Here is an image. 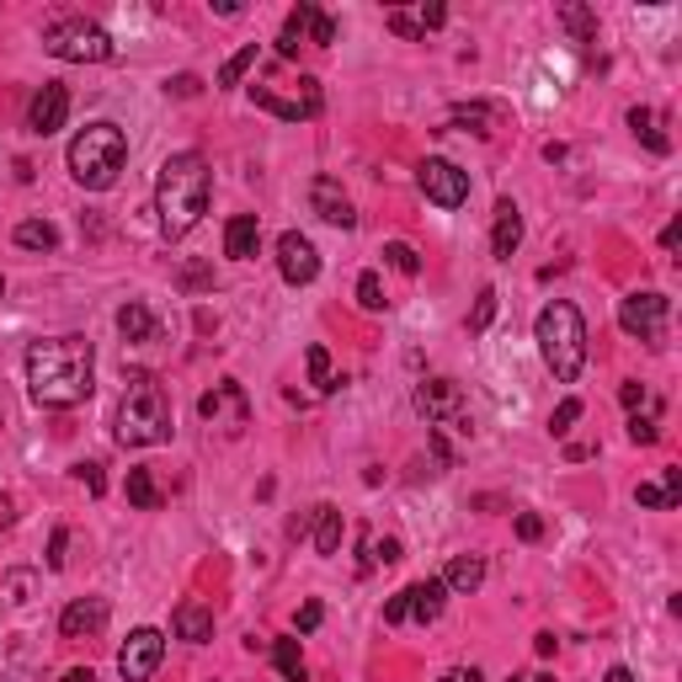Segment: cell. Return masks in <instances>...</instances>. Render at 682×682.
<instances>
[{"instance_id":"1","label":"cell","mask_w":682,"mask_h":682,"mask_svg":"<svg viewBox=\"0 0 682 682\" xmlns=\"http://www.w3.org/2000/svg\"><path fill=\"white\" fill-rule=\"evenodd\" d=\"M96 390V352L85 336H48L27 347V395L48 411H70Z\"/></svg>"},{"instance_id":"2","label":"cell","mask_w":682,"mask_h":682,"mask_svg":"<svg viewBox=\"0 0 682 682\" xmlns=\"http://www.w3.org/2000/svg\"><path fill=\"white\" fill-rule=\"evenodd\" d=\"M208 161L198 150H182L161 165L155 176V213H161V235L165 241H182L203 213H208Z\"/></svg>"},{"instance_id":"3","label":"cell","mask_w":682,"mask_h":682,"mask_svg":"<svg viewBox=\"0 0 682 682\" xmlns=\"http://www.w3.org/2000/svg\"><path fill=\"white\" fill-rule=\"evenodd\" d=\"M533 336H539V352L550 362V373H555L560 384H576L581 368H587V321H581V310H576L570 299L544 304Z\"/></svg>"},{"instance_id":"4","label":"cell","mask_w":682,"mask_h":682,"mask_svg":"<svg viewBox=\"0 0 682 682\" xmlns=\"http://www.w3.org/2000/svg\"><path fill=\"white\" fill-rule=\"evenodd\" d=\"M171 438V405L155 373H128L118 401V442L123 448H155Z\"/></svg>"},{"instance_id":"5","label":"cell","mask_w":682,"mask_h":682,"mask_svg":"<svg viewBox=\"0 0 682 682\" xmlns=\"http://www.w3.org/2000/svg\"><path fill=\"white\" fill-rule=\"evenodd\" d=\"M123 161H128V139L118 123H85L81 134L70 139V176L81 182L85 193H107L118 182Z\"/></svg>"},{"instance_id":"6","label":"cell","mask_w":682,"mask_h":682,"mask_svg":"<svg viewBox=\"0 0 682 682\" xmlns=\"http://www.w3.org/2000/svg\"><path fill=\"white\" fill-rule=\"evenodd\" d=\"M43 48L54 54V59H65V65H107L118 48L107 38V27H96V22H85V16H59V22H48L43 27Z\"/></svg>"},{"instance_id":"7","label":"cell","mask_w":682,"mask_h":682,"mask_svg":"<svg viewBox=\"0 0 682 682\" xmlns=\"http://www.w3.org/2000/svg\"><path fill=\"white\" fill-rule=\"evenodd\" d=\"M251 102L288 123H304V118H321L325 91L315 76H299V81H288V91H278V85H251Z\"/></svg>"},{"instance_id":"8","label":"cell","mask_w":682,"mask_h":682,"mask_svg":"<svg viewBox=\"0 0 682 682\" xmlns=\"http://www.w3.org/2000/svg\"><path fill=\"white\" fill-rule=\"evenodd\" d=\"M416 411H421L438 432H459V438H470V405H464V395H459L453 379H427V384L416 390Z\"/></svg>"},{"instance_id":"9","label":"cell","mask_w":682,"mask_h":682,"mask_svg":"<svg viewBox=\"0 0 682 682\" xmlns=\"http://www.w3.org/2000/svg\"><path fill=\"white\" fill-rule=\"evenodd\" d=\"M442 602H448V587H442V576H427V581H411L405 592L384 602V624H432L442 613Z\"/></svg>"},{"instance_id":"10","label":"cell","mask_w":682,"mask_h":682,"mask_svg":"<svg viewBox=\"0 0 682 682\" xmlns=\"http://www.w3.org/2000/svg\"><path fill=\"white\" fill-rule=\"evenodd\" d=\"M667 315H672V299H667V293H656V288L629 293V299L619 304V325H624L629 336L650 342V347H661V336H667Z\"/></svg>"},{"instance_id":"11","label":"cell","mask_w":682,"mask_h":682,"mask_svg":"<svg viewBox=\"0 0 682 682\" xmlns=\"http://www.w3.org/2000/svg\"><path fill=\"white\" fill-rule=\"evenodd\" d=\"M198 416L208 427H219L224 438H241L245 427H251V405H245V390L235 379H224V384H213L208 395L198 401Z\"/></svg>"},{"instance_id":"12","label":"cell","mask_w":682,"mask_h":682,"mask_svg":"<svg viewBox=\"0 0 682 682\" xmlns=\"http://www.w3.org/2000/svg\"><path fill=\"white\" fill-rule=\"evenodd\" d=\"M161 661H165V635L161 629H134V635L123 640V650H118L123 682H150L155 672H161Z\"/></svg>"},{"instance_id":"13","label":"cell","mask_w":682,"mask_h":682,"mask_svg":"<svg viewBox=\"0 0 682 682\" xmlns=\"http://www.w3.org/2000/svg\"><path fill=\"white\" fill-rule=\"evenodd\" d=\"M416 182H421L427 203H438V208H464V203H470V176H464L453 161H438V155L421 161Z\"/></svg>"},{"instance_id":"14","label":"cell","mask_w":682,"mask_h":682,"mask_svg":"<svg viewBox=\"0 0 682 682\" xmlns=\"http://www.w3.org/2000/svg\"><path fill=\"white\" fill-rule=\"evenodd\" d=\"M278 273L293 282V288H304V282L321 278V251H315V241L299 235V230H282L278 235Z\"/></svg>"},{"instance_id":"15","label":"cell","mask_w":682,"mask_h":682,"mask_svg":"<svg viewBox=\"0 0 682 682\" xmlns=\"http://www.w3.org/2000/svg\"><path fill=\"white\" fill-rule=\"evenodd\" d=\"M107 619H113L107 598H76L59 613V635H65V640H96V635L107 629Z\"/></svg>"},{"instance_id":"16","label":"cell","mask_w":682,"mask_h":682,"mask_svg":"<svg viewBox=\"0 0 682 682\" xmlns=\"http://www.w3.org/2000/svg\"><path fill=\"white\" fill-rule=\"evenodd\" d=\"M65 118H70V91L59 81H43L38 96H33V107H27V128H33L38 139H48V134L65 128Z\"/></svg>"},{"instance_id":"17","label":"cell","mask_w":682,"mask_h":682,"mask_svg":"<svg viewBox=\"0 0 682 682\" xmlns=\"http://www.w3.org/2000/svg\"><path fill=\"white\" fill-rule=\"evenodd\" d=\"M310 208H315V219L336 224V230H352V224H358V208L342 193L336 176H315V182H310Z\"/></svg>"},{"instance_id":"18","label":"cell","mask_w":682,"mask_h":682,"mask_svg":"<svg viewBox=\"0 0 682 682\" xmlns=\"http://www.w3.org/2000/svg\"><path fill=\"white\" fill-rule=\"evenodd\" d=\"M522 245V208L512 198L496 203V224H490V251L496 262H512V251Z\"/></svg>"},{"instance_id":"19","label":"cell","mask_w":682,"mask_h":682,"mask_svg":"<svg viewBox=\"0 0 682 682\" xmlns=\"http://www.w3.org/2000/svg\"><path fill=\"white\" fill-rule=\"evenodd\" d=\"M256 245H262V224H256V213H235V219L224 224V256H230V262H251Z\"/></svg>"},{"instance_id":"20","label":"cell","mask_w":682,"mask_h":682,"mask_svg":"<svg viewBox=\"0 0 682 682\" xmlns=\"http://www.w3.org/2000/svg\"><path fill=\"white\" fill-rule=\"evenodd\" d=\"M171 629H176V640L203 645V640H213V613H208L203 602H182V608L171 613Z\"/></svg>"},{"instance_id":"21","label":"cell","mask_w":682,"mask_h":682,"mask_svg":"<svg viewBox=\"0 0 682 682\" xmlns=\"http://www.w3.org/2000/svg\"><path fill=\"white\" fill-rule=\"evenodd\" d=\"M315 16H321V5H310V0H299V5L288 11V22H282V38H278V54H282V59H299V43L310 38Z\"/></svg>"},{"instance_id":"22","label":"cell","mask_w":682,"mask_h":682,"mask_svg":"<svg viewBox=\"0 0 682 682\" xmlns=\"http://www.w3.org/2000/svg\"><path fill=\"white\" fill-rule=\"evenodd\" d=\"M304 533L315 539V550H321V555H336V550H342V533H347V522H342V512H336L331 501H321Z\"/></svg>"},{"instance_id":"23","label":"cell","mask_w":682,"mask_h":682,"mask_svg":"<svg viewBox=\"0 0 682 682\" xmlns=\"http://www.w3.org/2000/svg\"><path fill=\"white\" fill-rule=\"evenodd\" d=\"M481 581H485L481 555H453L448 570H442V587H448V592H481Z\"/></svg>"},{"instance_id":"24","label":"cell","mask_w":682,"mask_h":682,"mask_svg":"<svg viewBox=\"0 0 682 682\" xmlns=\"http://www.w3.org/2000/svg\"><path fill=\"white\" fill-rule=\"evenodd\" d=\"M118 331H123V342H150V336H155V315H150V304L128 299V304L118 310Z\"/></svg>"},{"instance_id":"25","label":"cell","mask_w":682,"mask_h":682,"mask_svg":"<svg viewBox=\"0 0 682 682\" xmlns=\"http://www.w3.org/2000/svg\"><path fill=\"white\" fill-rule=\"evenodd\" d=\"M304 368H310V384H315V390H321V395H336V390H342V384H347V379H342V373H336V368H331V352H325L321 342H315V347H310V352H304Z\"/></svg>"},{"instance_id":"26","label":"cell","mask_w":682,"mask_h":682,"mask_svg":"<svg viewBox=\"0 0 682 682\" xmlns=\"http://www.w3.org/2000/svg\"><path fill=\"white\" fill-rule=\"evenodd\" d=\"M629 128H635V139H645L656 155H667V150H672V139L661 134V118H656L650 107H629Z\"/></svg>"},{"instance_id":"27","label":"cell","mask_w":682,"mask_h":682,"mask_svg":"<svg viewBox=\"0 0 682 682\" xmlns=\"http://www.w3.org/2000/svg\"><path fill=\"white\" fill-rule=\"evenodd\" d=\"M16 245H22V251H54V245H59V230H54L48 219H22V224H16Z\"/></svg>"},{"instance_id":"28","label":"cell","mask_w":682,"mask_h":682,"mask_svg":"<svg viewBox=\"0 0 682 682\" xmlns=\"http://www.w3.org/2000/svg\"><path fill=\"white\" fill-rule=\"evenodd\" d=\"M128 501L139 507V512H155L161 507V485L150 470H128Z\"/></svg>"},{"instance_id":"29","label":"cell","mask_w":682,"mask_h":682,"mask_svg":"<svg viewBox=\"0 0 682 682\" xmlns=\"http://www.w3.org/2000/svg\"><path fill=\"white\" fill-rule=\"evenodd\" d=\"M560 22L576 33V43H598V16L587 11V5H576V0H565L560 5Z\"/></svg>"},{"instance_id":"30","label":"cell","mask_w":682,"mask_h":682,"mask_svg":"<svg viewBox=\"0 0 682 682\" xmlns=\"http://www.w3.org/2000/svg\"><path fill=\"white\" fill-rule=\"evenodd\" d=\"M256 59H262V48H256V43H245L241 54H230V59L219 65V85H241L245 70H256Z\"/></svg>"},{"instance_id":"31","label":"cell","mask_w":682,"mask_h":682,"mask_svg":"<svg viewBox=\"0 0 682 682\" xmlns=\"http://www.w3.org/2000/svg\"><path fill=\"white\" fill-rule=\"evenodd\" d=\"M273 661H278L282 682H304V656H299V640H288V635H282V640L273 645Z\"/></svg>"},{"instance_id":"32","label":"cell","mask_w":682,"mask_h":682,"mask_svg":"<svg viewBox=\"0 0 682 682\" xmlns=\"http://www.w3.org/2000/svg\"><path fill=\"white\" fill-rule=\"evenodd\" d=\"M401 560V539H362V570H373V565H395Z\"/></svg>"},{"instance_id":"33","label":"cell","mask_w":682,"mask_h":682,"mask_svg":"<svg viewBox=\"0 0 682 682\" xmlns=\"http://www.w3.org/2000/svg\"><path fill=\"white\" fill-rule=\"evenodd\" d=\"M384 262H390L395 273H405V278H416V273H421V256H416V245H405V241L384 245Z\"/></svg>"},{"instance_id":"34","label":"cell","mask_w":682,"mask_h":682,"mask_svg":"<svg viewBox=\"0 0 682 682\" xmlns=\"http://www.w3.org/2000/svg\"><path fill=\"white\" fill-rule=\"evenodd\" d=\"M358 304L368 310V315L390 310V299H384V282H379V273H362V278H358Z\"/></svg>"},{"instance_id":"35","label":"cell","mask_w":682,"mask_h":682,"mask_svg":"<svg viewBox=\"0 0 682 682\" xmlns=\"http://www.w3.org/2000/svg\"><path fill=\"white\" fill-rule=\"evenodd\" d=\"M496 288H481V299H475V315H470V331H485V325L496 321Z\"/></svg>"},{"instance_id":"36","label":"cell","mask_w":682,"mask_h":682,"mask_svg":"<svg viewBox=\"0 0 682 682\" xmlns=\"http://www.w3.org/2000/svg\"><path fill=\"white\" fill-rule=\"evenodd\" d=\"M576 421H581V401H560V411L550 416V432H555V438H565Z\"/></svg>"},{"instance_id":"37","label":"cell","mask_w":682,"mask_h":682,"mask_svg":"<svg viewBox=\"0 0 682 682\" xmlns=\"http://www.w3.org/2000/svg\"><path fill=\"white\" fill-rule=\"evenodd\" d=\"M656 438H661V427H656L650 416H640V411H635V416H629V442H640V448H650Z\"/></svg>"},{"instance_id":"38","label":"cell","mask_w":682,"mask_h":682,"mask_svg":"<svg viewBox=\"0 0 682 682\" xmlns=\"http://www.w3.org/2000/svg\"><path fill=\"white\" fill-rule=\"evenodd\" d=\"M384 22H390V33H401V38H421V22H416V11H390Z\"/></svg>"},{"instance_id":"39","label":"cell","mask_w":682,"mask_h":682,"mask_svg":"<svg viewBox=\"0 0 682 682\" xmlns=\"http://www.w3.org/2000/svg\"><path fill=\"white\" fill-rule=\"evenodd\" d=\"M76 481H81L91 496H102V490H107V475H102V464H76Z\"/></svg>"},{"instance_id":"40","label":"cell","mask_w":682,"mask_h":682,"mask_svg":"<svg viewBox=\"0 0 682 682\" xmlns=\"http://www.w3.org/2000/svg\"><path fill=\"white\" fill-rule=\"evenodd\" d=\"M65 550H70V533L54 528V539H48V570H65Z\"/></svg>"},{"instance_id":"41","label":"cell","mask_w":682,"mask_h":682,"mask_svg":"<svg viewBox=\"0 0 682 682\" xmlns=\"http://www.w3.org/2000/svg\"><path fill=\"white\" fill-rule=\"evenodd\" d=\"M453 123H470L475 134H490V128H485V123H490V113H485V107H453Z\"/></svg>"},{"instance_id":"42","label":"cell","mask_w":682,"mask_h":682,"mask_svg":"<svg viewBox=\"0 0 682 682\" xmlns=\"http://www.w3.org/2000/svg\"><path fill=\"white\" fill-rule=\"evenodd\" d=\"M635 501H640V507H656V512H672V507H667V490H661V485H640V490H635Z\"/></svg>"},{"instance_id":"43","label":"cell","mask_w":682,"mask_h":682,"mask_svg":"<svg viewBox=\"0 0 682 682\" xmlns=\"http://www.w3.org/2000/svg\"><path fill=\"white\" fill-rule=\"evenodd\" d=\"M518 539H528V544H533V539H544V518H539V512H522V518H518Z\"/></svg>"},{"instance_id":"44","label":"cell","mask_w":682,"mask_h":682,"mask_svg":"<svg viewBox=\"0 0 682 682\" xmlns=\"http://www.w3.org/2000/svg\"><path fill=\"white\" fill-rule=\"evenodd\" d=\"M310 43H321V48H325V43H336V22H331L325 11L315 16V27H310Z\"/></svg>"},{"instance_id":"45","label":"cell","mask_w":682,"mask_h":682,"mask_svg":"<svg viewBox=\"0 0 682 682\" xmlns=\"http://www.w3.org/2000/svg\"><path fill=\"white\" fill-rule=\"evenodd\" d=\"M321 619H325V608H321V602H304V608H299V635H310V629H315Z\"/></svg>"},{"instance_id":"46","label":"cell","mask_w":682,"mask_h":682,"mask_svg":"<svg viewBox=\"0 0 682 682\" xmlns=\"http://www.w3.org/2000/svg\"><path fill=\"white\" fill-rule=\"evenodd\" d=\"M661 490H667V507H678L682 501V470H667V475H661Z\"/></svg>"},{"instance_id":"47","label":"cell","mask_w":682,"mask_h":682,"mask_svg":"<svg viewBox=\"0 0 682 682\" xmlns=\"http://www.w3.org/2000/svg\"><path fill=\"white\" fill-rule=\"evenodd\" d=\"M165 91H171V96H198L203 81H198V76H176V81L165 85Z\"/></svg>"},{"instance_id":"48","label":"cell","mask_w":682,"mask_h":682,"mask_svg":"<svg viewBox=\"0 0 682 682\" xmlns=\"http://www.w3.org/2000/svg\"><path fill=\"white\" fill-rule=\"evenodd\" d=\"M416 22H421V33H427V27H442V22H448V11H442V5H421Z\"/></svg>"},{"instance_id":"49","label":"cell","mask_w":682,"mask_h":682,"mask_svg":"<svg viewBox=\"0 0 682 682\" xmlns=\"http://www.w3.org/2000/svg\"><path fill=\"white\" fill-rule=\"evenodd\" d=\"M619 401L629 405V411H640V405H645V384H624V390H619Z\"/></svg>"},{"instance_id":"50","label":"cell","mask_w":682,"mask_h":682,"mask_svg":"<svg viewBox=\"0 0 682 682\" xmlns=\"http://www.w3.org/2000/svg\"><path fill=\"white\" fill-rule=\"evenodd\" d=\"M438 682H485V678L475 672V667H453V672H442Z\"/></svg>"},{"instance_id":"51","label":"cell","mask_w":682,"mask_h":682,"mask_svg":"<svg viewBox=\"0 0 682 682\" xmlns=\"http://www.w3.org/2000/svg\"><path fill=\"white\" fill-rule=\"evenodd\" d=\"M678 241H682V219H672V224H667V235H661V245H667V251H678Z\"/></svg>"},{"instance_id":"52","label":"cell","mask_w":682,"mask_h":682,"mask_svg":"<svg viewBox=\"0 0 682 682\" xmlns=\"http://www.w3.org/2000/svg\"><path fill=\"white\" fill-rule=\"evenodd\" d=\"M602 682H635V672H629V667H613V672H608Z\"/></svg>"},{"instance_id":"53","label":"cell","mask_w":682,"mask_h":682,"mask_svg":"<svg viewBox=\"0 0 682 682\" xmlns=\"http://www.w3.org/2000/svg\"><path fill=\"white\" fill-rule=\"evenodd\" d=\"M65 682H96V678H91V667H76V672H65Z\"/></svg>"},{"instance_id":"54","label":"cell","mask_w":682,"mask_h":682,"mask_svg":"<svg viewBox=\"0 0 682 682\" xmlns=\"http://www.w3.org/2000/svg\"><path fill=\"white\" fill-rule=\"evenodd\" d=\"M512 682H555V678H544V672H518Z\"/></svg>"},{"instance_id":"55","label":"cell","mask_w":682,"mask_h":682,"mask_svg":"<svg viewBox=\"0 0 682 682\" xmlns=\"http://www.w3.org/2000/svg\"><path fill=\"white\" fill-rule=\"evenodd\" d=\"M0 293H5V282H0Z\"/></svg>"}]
</instances>
